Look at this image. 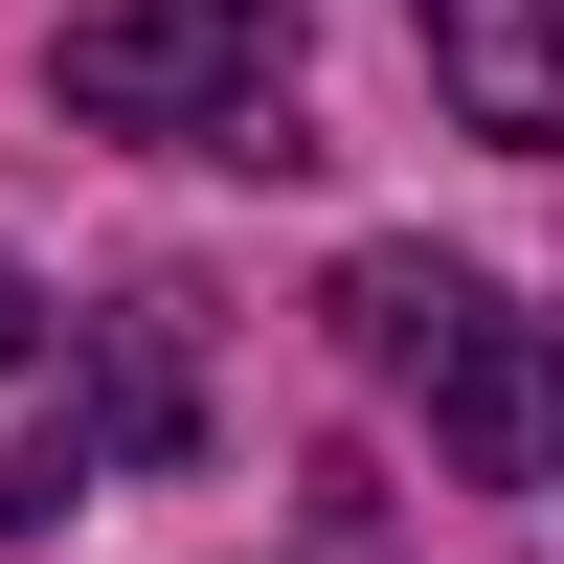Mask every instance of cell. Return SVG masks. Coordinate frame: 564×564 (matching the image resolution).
Listing matches in <instances>:
<instances>
[{
  "label": "cell",
  "mask_w": 564,
  "mask_h": 564,
  "mask_svg": "<svg viewBox=\"0 0 564 564\" xmlns=\"http://www.w3.org/2000/svg\"><path fill=\"white\" fill-rule=\"evenodd\" d=\"M90 452H181V339L113 316V384H90Z\"/></svg>",
  "instance_id": "4"
},
{
  "label": "cell",
  "mask_w": 564,
  "mask_h": 564,
  "mask_svg": "<svg viewBox=\"0 0 564 564\" xmlns=\"http://www.w3.org/2000/svg\"><path fill=\"white\" fill-rule=\"evenodd\" d=\"M45 90H68V135H159V159H294V0H68Z\"/></svg>",
  "instance_id": "1"
},
{
  "label": "cell",
  "mask_w": 564,
  "mask_h": 564,
  "mask_svg": "<svg viewBox=\"0 0 564 564\" xmlns=\"http://www.w3.org/2000/svg\"><path fill=\"white\" fill-rule=\"evenodd\" d=\"M542 475H564V316H542Z\"/></svg>",
  "instance_id": "5"
},
{
  "label": "cell",
  "mask_w": 564,
  "mask_h": 564,
  "mask_svg": "<svg viewBox=\"0 0 564 564\" xmlns=\"http://www.w3.org/2000/svg\"><path fill=\"white\" fill-rule=\"evenodd\" d=\"M339 339L384 361L475 475H542V361H520V316H497L452 249H361V271H339Z\"/></svg>",
  "instance_id": "2"
},
{
  "label": "cell",
  "mask_w": 564,
  "mask_h": 564,
  "mask_svg": "<svg viewBox=\"0 0 564 564\" xmlns=\"http://www.w3.org/2000/svg\"><path fill=\"white\" fill-rule=\"evenodd\" d=\"M23 339H45V294H23V271H0V361H23Z\"/></svg>",
  "instance_id": "6"
},
{
  "label": "cell",
  "mask_w": 564,
  "mask_h": 564,
  "mask_svg": "<svg viewBox=\"0 0 564 564\" xmlns=\"http://www.w3.org/2000/svg\"><path fill=\"white\" fill-rule=\"evenodd\" d=\"M430 90L497 159H564V0H430Z\"/></svg>",
  "instance_id": "3"
}]
</instances>
